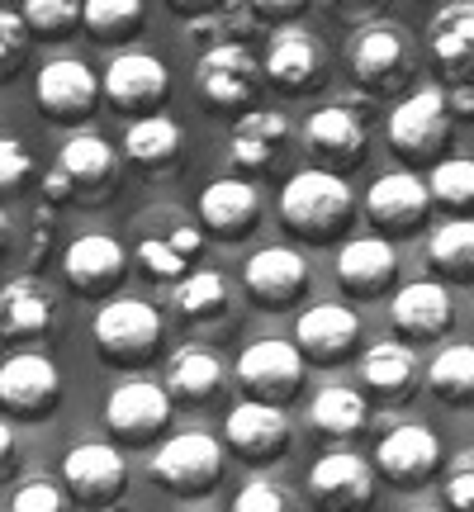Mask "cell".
<instances>
[{
  "mask_svg": "<svg viewBox=\"0 0 474 512\" xmlns=\"http://www.w3.org/2000/svg\"><path fill=\"white\" fill-rule=\"evenodd\" d=\"M280 219L290 233L309 242H332L337 233H347L356 219V195L337 171L309 166V171H294L285 190H280Z\"/></svg>",
  "mask_w": 474,
  "mask_h": 512,
  "instance_id": "1",
  "label": "cell"
},
{
  "mask_svg": "<svg viewBox=\"0 0 474 512\" xmlns=\"http://www.w3.org/2000/svg\"><path fill=\"white\" fill-rule=\"evenodd\" d=\"M347 67L361 91L389 95L413 81V72H418V43L394 19H365L361 29L347 38Z\"/></svg>",
  "mask_w": 474,
  "mask_h": 512,
  "instance_id": "2",
  "label": "cell"
},
{
  "mask_svg": "<svg viewBox=\"0 0 474 512\" xmlns=\"http://www.w3.org/2000/svg\"><path fill=\"white\" fill-rule=\"evenodd\" d=\"M119 181V157L100 133H72L67 143L57 147V166L43 176V200L48 209L67 200H105L110 185Z\"/></svg>",
  "mask_w": 474,
  "mask_h": 512,
  "instance_id": "3",
  "label": "cell"
},
{
  "mask_svg": "<svg viewBox=\"0 0 474 512\" xmlns=\"http://www.w3.org/2000/svg\"><path fill=\"white\" fill-rule=\"evenodd\" d=\"M162 347V313L143 299H110L95 313V351L110 366H143Z\"/></svg>",
  "mask_w": 474,
  "mask_h": 512,
  "instance_id": "4",
  "label": "cell"
},
{
  "mask_svg": "<svg viewBox=\"0 0 474 512\" xmlns=\"http://www.w3.org/2000/svg\"><path fill=\"white\" fill-rule=\"evenodd\" d=\"M451 128H456V114H451V100L441 86H422V91L403 95L394 114H389V143L394 152L413 157V162H427V157H441L446 143H451Z\"/></svg>",
  "mask_w": 474,
  "mask_h": 512,
  "instance_id": "5",
  "label": "cell"
},
{
  "mask_svg": "<svg viewBox=\"0 0 474 512\" xmlns=\"http://www.w3.org/2000/svg\"><path fill=\"white\" fill-rule=\"evenodd\" d=\"M152 479L176 498H200L223 479V441L209 432H181L152 456Z\"/></svg>",
  "mask_w": 474,
  "mask_h": 512,
  "instance_id": "6",
  "label": "cell"
},
{
  "mask_svg": "<svg viewBox=\"0 0 474 512\" xmlns=\"http://www.w3.org/2000/svg\"><path fill=\"white\" fill-rule=\"evenodd\" d=\"M62 489L81 508H110L128 489V460L110 441H81L62 456Z\"/></svg>",
  "mask_w": 474,
  "mask_h": 512,
  "instance_id": "7",
  "label": "cell"
},
{
  "mask_svg": "<svg viewBox=\"0 0 474 512\" xmlns=\"http://www.w3.org/2000/svg\"><path fill=\"white\" fill-rule=\"evenodd\" d=\"M100 95L128 119H152L171 95V72L152 53H119L100 76Z\"/></svg>",
  "mask_w": 474,
  "mask_h": 512,
  "instance_id": "8",
  "label": "cell"
},
{
  "mask_svg": "<svg viewBox=\"0 0 474 512\" xmlns=\"http://www.w3.org/2000/svg\"><path fill=\"white\" fill-rule=\"evenodd\" d=\"M237 380H242V389H247L256 403L280 408V403L294 399L299 384H304V356H299V347L285 342V337H261V342H252V347L237 356Z\"/></svg>",
  "mask_w": 474,
  "mask_h": 512,
  "instance_id": "9",
  "label": "cell"
},
{
  "mask_svg": "<svg viewBox=\"0 0 474 512\" xmlns=\"http://www.w3.org/2000/svg\"><path fill=\"white\" fill-rule=\"evenodd\" d=\"M62 399V375L43 351H15L0 366V413L5 418H48Z\"/></svg>",
  "mask_w": 474,
  "mask_h": 512,
  "instance_id": "10",
  "label": "cell"
},
{
  "mask_svg": "<svg viewBox=\"0 0 474 512\" xmlns=\"http://www.w3.org/2000/svg\"><path fill=\"white\" fill-rule=\"evenodd\" d=\"M195 81L200 95L219 110H242L252 105L261 91V62L247 43H219V48H204L195 62Z\"/></svg>",
  "mask_w": 474,
  "mask_h": 512,
  "instance_id": "11",
  "label": "cell"
},
{
  "mask_svg": "<svg viewBox=\"0 0 474 512\" xmlns=\"http://www.w3.org/2000/svg\"><path fill=\"white\" fill-rule=\"evenodd\" d=\"M309 498L318 512H365L375 498V465L356 451H328L323 460H313Z\"/></svg>",
  "mask_w": 474,
  "mask_h": 512,
  "instance_id": "12",
  "label": "cell"
},
{
  "mask_svg": "<svg viewBox=\"0 0 474 512\" xmlns=\"http://www.w3.org/2000/svg\"><path fill=\"white\" fill-rule=\"evenodd\" d=\"M328 72V53H323V38L304 29V24H280L271 34V48H266V76L280 91H313Z\"/></svg>",
  "mask_w": 474,
  "mask_h": 512,
  "instance_id": "13",
  "label": "cell"
},
{
  "mask_svg": "<svg viewBox=\"0 0 474 512\" xmlns=\"http://www.w3.org/2000/svg\"><path fill=\"white\" fill-rule=\"evenodd\" d=\"M375 470H380L389 484H427V479L441 470V441L432 427L422 422H399L380 437V451H375Z\"/></svg>",
  "mask_w": 474,
  "mask_h": 512,
  "instance_id": "14",
  "label": "cell"
},
{
  "mask_svg": "<svg viewBox=\"0 0 474 512\" xmlns=\"http://www.w3.org/2000/svg\"><path fill=\"white\" fill-rule=\"evenodd\" d=\"M223 437H228V451L242 456L247 465H271L290 446V418H285V408L242 399L228 408V432Z\"/></svg>",
  "mask_w": 474,
  "mask_h": 512,
  "instance_id": "15",
  "label": "cell"
},
{
  "mask_svg": "<svg viewBox=\"0 0 474 512\" xmlns=\"http://www.w3.org/2000/svg\"><path fill=\"white\" fill-rule=\"evenodd\" d=\"M361 342V318L347 304H313V309L299 313L294 323V347L304 361L313 366H337L347 361L351 351Z\"/></svg>",
  "mask_w": 474,
  "mask_h": 512,
  "instance_id": "16",
  "label": "cell"
},
{
  "mask_svg": "<svg viewBox=\"0 0 474 512\" xmlns=\"http://www.w3.org/2000/svg\"><path fill=\"white\" fill-rule=\"evenodd\" d=\"M427 214H432V195H427V181L413 171L375 176L365 190V219L375 223V233H413Z\"/></svg>",
  "mask_w": 474,
  "mask_h": 512,
  "instance_id": "17",
  "label": "cell"
},
{
  "mask_svg": "<svg viewBox=\"0 0 474 512\" xmlns=\"http://www.w3.org/2000/svg\"><path fill=\"white\" fill-rule=\"evenodd\" d=\"M34 95H38V105H43V114H53L57 124H76V119H86L95 110L100 76L81 57H53V62L38 67Z\"/></svg>",
  "mask_w": 474,
  "mask_h": 512,
  "instance_id": "18",
  "label": "cell"
},
{
  "mask_svg": "<svg viewBox=\"0 0 474 512\" xmlns=\"http://www.w3.org/2000/svg\"><path fill=\"white\" fill-rule=\"evenodd\" d=\"M242 285L256 304L266 309H290L304 299L309 290V261L294 252V247H261V252L247 256L242 266Z\"/></svg>",
  "mask_w": 474,
  "mask_h": 512,
  "instance_id": "19",
  "label": "cell"
},
{
  "mask_svg": "<svg viewBox=\"0 0 474 512\" xmlns=\"http://www.w3.org/2000/svg\"><path fill=\"white\" fill-rule=\"evenodd\" d=\"M304 143H309V152L323 162V171H332V166H356L365 157L370 128H365V119L356 114V105L332 100V105H323V110L309 114Z\"/></svg>",
  "mask_w": 474,
  "mask_h": 512,
  "instance_id": "20",
  "label": "cell"
},
{
  "mask_svg": "<svg viewBox=\"0 0 474 512\" xmlns=\"http://www.w3.org/2000/svg\"><path fill=\"white\" fill-rule=\"evenodd\" d=\"M62 271H67V285L86 299H100V294H114L119 280L128 271V252L110 233H81V238L62 252Z\"/></svg>",
  "mask_w": 474,
  "mask_h": 512,
  "instance_id": "21",
  "label": "cell"
},
{
  "mask_svg": "<svg viewBox=\"0 0 474 512\" xmlns=\"http://www.w3.org/2000/svg\"><path fill=\"white\" fill-rule=\"evenodd\" d=\"M166 422H171V399L152 380H128L105 399V427L119 441H152Z\"/></svg>",
  "mask_w": 474,
  "mask_h": 512,
  "instance_id": "22",
  "label": "cell"
},
{
  "mask_svg": "<svg viewBox=\"0 0 474 512\" xmlns=\"http://www.w3.org/2000/svg\"><path fill=\"white\" fill-rule=\"evenodd\" d=\"M427 48L437 72L456 86H474V0H456V5H441L432 29H427Z\"/></svg>",
  "mask_w": 474,
  "mask_h": 512,
  "instance_id": "23",
  "label": "cell"
},
{
  "mask_svg": "<svg viewBox=\"0 0 474 512\" xmlns=\"http://www.w3.org/2000/svg\"><path fill=\"white\" fill-rule=\"evenodd\" d=\"M53 318H57V299L34 275H19V280H10L0 290V337H10V342H38L43 332L53 328Z\"/></svg>",
  "mask_w": 474,
  "mask_h": 512,
  "instance_id": "24",
  "label": "cell"
},
{
  "mask_svg": "<svg viewBox=\"0 0 474 512\" xmlns=\"http://www.w3.org/2000/svg\"><path fill=\"white\" fill-rule=\"evenodd\" d=\"M389 318H394V328H399L403 337L432 342V337H441V332L451 328L456 309H451L446 285H437V280H413V285H403V290L394 294Z\"/></svg>",
  "mask_w": 474,
  "mask_h": 512,
  "instance_id": "25",
  "label": "cell"
},
{
  "mask_svg": "<svg viewBox=\"0 0 474 512\" xmlns=\"http://www.w3.org/2000/svg\"><path fill=\"white\" fill-rule=\"evenodd\" d=\"M261 214V190L242 176H223V181H209L200 195V219L204 228H214L219 238L237 242L247 238V228Z\"/></svg>",
  "mask_w": 474,
  "mask_h": 512,
  "instance_id": "26",
  "label": "cell"
},
{
  "mask_svg": "<svg viewBox=\"0 0 474 512\" xmlns=\"http://www.w3.org/2000/svg\"><path fill=\"white\" fill-rule=\"evenodd\" d=\"M285 143H290V119L275 110H252L242 114L233 124V133H228V157L242 171H266Z\"/></svg>",
  "mask_w": 474,
  "mask_h": 512,
  "instance_id": "27",
  "label": "cell"
},
{
  "mask_svg": "<svg viewBox=\"0 0 474 512\" xmlns=\"http://www.w3.org/2000/svg\"><path fill=\"white\" fill-rule=\"evenodd\" d=\"M394 275H399V256L389 238H351L337 256V280L351 294H380L394 285Z\"/></svg>",
  "mask_w": 474,
  "mask_h": 512,
  "instance_id": "28",
  "label": "cell"
},
{
  "mask_svg": "<svg viewBox=\"0 0 474 512\" xmlns=\"http://www.w3.org/2000/svg\"><path fill=\"white\" fill-rule=\"evenodd\" d=\"M166 399L171 403H209L223 389V361L209 347H181L166 366Z\"/></svg>",
  "mask_w": 474,
  "mask_h": 512,
  "instance_id": "29",
  "label": "cell"
},
{
  "mask_svg": "<svg viewBox=\"0 0 474 512\" xmlns=\"http://www.w3.org/2000/svg\"><path fill=\"white\" fill-rule=\"evenodd\" d=\"M361 384L389 403L408 399L413 384H418V356H413V347H403V342H375L361 356Z\"/></svg>",
  "mask_w": 474,
  "mask_h": 512,
  "instance_id": "30",
  "label": "cell"
},
{
  "mask_svg": "<svg viewBox=\"0 0 474 512\" xmlns=\"http://www.w3.org/2000/svg\"><path fill=\"white\" fill-rule=\"evenodd\" d=\"M204 238L200 228H190V223H181V228H171V233H152V238L138 242V266H143L147 275H157V280H176L181 285L185 266H190V256H200Z\"/></svg>",
  "mask_w": 474,
  "mask_h": 512,
  "instance_id": "31",
  "label": "cell"
},
{
  "mask_svg": "<svg viewBox=\"0 0 474 512\" xmlns=\"http://www.w3.org/2000/svg\"><path fill=\"white\" fill-rule=\"evenodd\" d=\"M181 143L185 133L176 119H166V114H152V119H133L124 133V157H133L138 166L147 171H162L181 157Z\"/></svg>",
  "mask_w": 474,
  "mask_h": 512,
  "instance_id": "32",
  "label": "cell"
},
{
  "mask_svg": "<svg viewBox=\"0 0 474 512\" xmlns=\"http://www.w3.org/2000/svg\"><path fill=\"white\" fill-rule=\"evenodd\" d=\"M427 261H432L446 280L470 285L474 280V219L437 223V228H432V238H427Z\"/></svg>",
  "mask_w": 474,
  "mask_h": 512,
  "instance_id": "33",
  "label": "cell"
},
{
  "mask_svg": "<svg viewBox=\"0 0 474 512\" xmlns=\"http://www.w3.org/2000/svg\"><path fill=\"white\" fill-rule=\"evenodd\" d=\"M427 389L441 403H474V347L470 342H451V347H441L432 356Z\"/></svg>",
  "mask_w": 474,
  "mask_h": 512,
  "instance_id": "34",
  "label": "cell"
},
{
  "mask_svg": "<svg viewBox=\"0 0 474 512\" xmlns=\"http://www.w3.org/2000/svg\"><path fill=\"white\" fill-rule=\"evenodd\" d=\"M309 418L323 437H356V432L365 427V418H370V408H365V399L356 394V389H347V384H328V389H318Z\"/></svg>",
  "mask_w": 474,
  "mask_h": 512,
  "instance_id": "35",
  "label": "cell"
},
{
  "mask_svg": "<svg viewBox=\"0 0 474 512\" xmlns=\"http://www.w3.org/2000/svg\"><path fill=\"white\" fill-rule=\"evenodd\" d=\"M143 19H147L143 0H86V5H81V24H86L95 38H105V43L133 38L143 29Z\"/></svg>",
  "mask_w": 474,
  "mask_h": 512,
  "instance_id": "36",
  "label": "cell"
},
{
  "mask_svg": "<svg viewBox=\"0 0 474 512\" xmlns=\"http://www.w3.org/2000/svg\"><path fill=\"white\" fill-rule=\"evenodd\" d=\"M427 195H432V204H441L456 219H465L474 209V157H446V162L432 166Z\"/></svg>",
  "mask_w": 474,
  "mask_h": 512,
  "instance_id": "37",
  "label": "cell"
},
{
  "mask_svg": "<svg viewBox=\"0 0 474 512\" xmlns=\"http://www.w3.org/2000/svg\"><path fill=\"white\" fill-rule=\"evenodd\" d=\"M171 304L185 313V318H214V313L228 304V280L219 271H190L171 290Z\"/></svg>",
  "mask_w": 474,
  "mask_h": 512,
  "instance_id": "38",
  "label": "cell"
},
{
  "mask_svg": "<svg viewBox=\"0 0 474 512\" xmlns=\"http://www.w3.org/2000/svg\"><path fill=\"white\" fill-rule=\"evenodd\" d=\"M252 29V10L247 5H214L190 15V34L200 38L204 48H219V43H242V34Z\"/></svg>",
  "mask_w": 474,
  "mask_h": 512,
  "instance_id": "39",
  "label": "cell"
},
{
  "mask_svg": "<svg viewBox=\"0 0 474 512\" xmlns=\"http://www.w3.org/2000/svg\"><path fill=\"white\" fill-rule=\"evenodd\" d=\"M233 512H299V498H294L285 484L256 475V479H247V484L237 489Z\"/></svg>",
  "mask_w": 474,
  "mask_h": 512,
  "instance_id": "40",
  "label": "cell"
},
{
  "mask_svg": "<svg viewBox=\"0 0 474 512\" xmlns=\"http://www.w3.org/2000/svg\"><path fill=\"white\" fill-rule=\"evenodd\" d=\"M19 19L29 24V34H67V29L81 24V5H72V0H29L19 10Z\"/></svg>",
  "mask_w": 474,
  "mask_h": 512,
  "instance_id": "41",
  "label": "cell"
},
{
  "mask_svg": "<svg viewBox=\"0 0 474 512\" xmlns=\"http://www.w3.org/2000/svg\"><path fill=\"white\" fill-rule=\"evenodd\" d=\"M10 512H72V498L53 479H24L10 498Z\"/></svg>",
  "mask_w": 474,
  "mask_h": 512,
  "instance_id": "42",
  "label": "cell"
},
{
  "mask_svg": "<svg viewBox=\"0 0 474 512\" xmlns=\"http://www.w3.org/2000/svg\"><path fill=\"white\" fill-rule=\"evenodd\" d=\"M29 24L19 19V10H0V81L19 72V62L29 57Z\"/></svg>",
  "mask_w": 474,
  "mask_h": 512,
  "instance_id": "43",
  "label": "cell"
},
{
  "mask_svg": "<svg viewBox=\"0 0 474 512\" xmlns=\"http://www.w3.org/2000/svg\"><path fill=\"white\" fill-rule=\"evenodd\" d=\"M446 503L451 512H474V446L460 451L446 470Z\"/></svg>",
  "mask_w": 474,
  "mask_h": 512,
  "instance_id": "44",
  "label": "cell"
},
{
  "mask_svg": "<svg viewBox=\"0 0 474 512\" xmlns=\"http://www.w3.org/2000/svg\"><path fill=\"white\" fill-rule=\"evenodd\" d=\"M34 176V157H29V147L19 143V138H5L0 133V190H15Z\"/></svg>",
  "mask_w": 474,
  "mask_h": 512,
  "instance_id": "45",
  "label": "cell"
},
{
  "mask_svg": "<svg viewBox=\"0 0 474 512\" xmlns=\"http://www.w3.org/2000/svg\"><path fill=\"white\" fill-rule=\"evenodd\" d=\"M19 441H15V427H10V418L0 413V479H10L15 475V465H19Z\"/></svg>",
  "mask_w": 474,
  "mask_h": 512,
  "instance_id": "46",
  "label": "cell"
},
{
  "mask_svg": "<svg viewBox=\"0 0 474 512\" xmlns=\"http://www.w3.org/2000/svg\"><path fill=\"white\" fill-rule=\"evenodd\" d=\"M5 233H10V214L0 209V242H5Z\"/></svg>",
  "mask_w": 474,
  "mask_h": 512,
  "instance_id": "47",
  "label": "cell"
}]
</instances>
